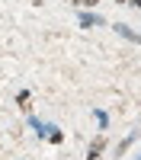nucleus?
<instances>
[{"instance_id":"nucleus-1","label":"nucleus","mask_w":141,"mask_h":160,"mask_svg":"<svg viewBox=\"0 0 141 160\" xmlns=\"http://www.w3.org/2000/svg\"><path fill=\"white\" fill-rule=\"evenodd\" d=\"M80 3H87V7H93V3H96V0H80Z\"/></svg>"},{"instance_id":"nucleus-2","label":"nucleus","mask_w":141,"mask_h":160,"mask_svg":"<svg viewBox=\"0 0 141 160\" xmlns=\"http://www.w3.org/2000/svg\"><path fill=\"white\" fill-rule=\"evenodd\" d=\"M132 3H138V7H141V0H132Z\"/></svg>"}]
</instances>
